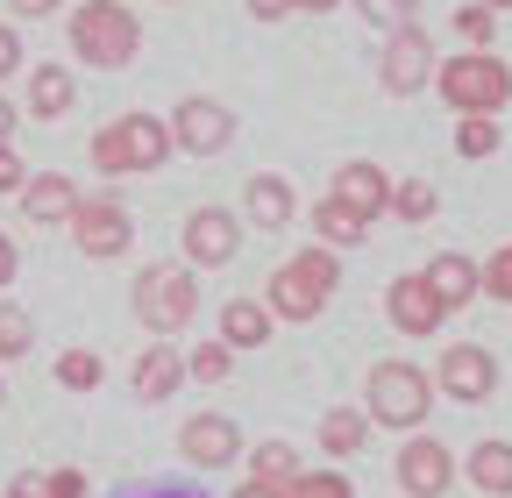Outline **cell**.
I'll return each instance as SVG.
<instances>
[{
	"label": "cell",
	"mask_w": 512,
	"mask_h": 498,
	"mask_svg": "<svg viewBox=\"0 0 512 498\" xmlns=\"http://www.w3.org/2000/svg\"><path fill=\"white\" fill-rule=\"evenodd\" d=\"M335 285H342V257H335V249H320V242H306V249H292V257L271 271L264 306H271V321L306 328V321H320V314H328Z\"/></svg>",
	"instance_id": "6da1fadb"
},
{
	"label": "cell",
	"mask_w": 512,
	"mask_h": 498,
	"mask_svg": "<svg viewBox=\"0 0 512 498\" xmlns=\"http://www.w3.org/2000/svg\"><path fill=\"white\" fill-rule=\"evenodd\" d=\"M363 413H370V427L420 434L427 413H434V370H420V363H406V356L370 363V378H363Z\"/></svg>",
	"instance_id": "7a4b0ae2"
},
{
	"label": "cell",
	"mask_w": 512,
	"mask_h": 498,
	"mask_svg": "<svg viewBox=\"0 0 512 498\" xmlns=\"http://www.w3.org/2000/svg\"><path fill=\"white\" fill-rule=\"evenodd\" d=\"M434 93H441V107L448 114H505L512 107V65L498 50H456V57H441L434 65Z\"/></svg>",
	"instance_id": "3957f363"
},
{
	"label": "cell",
	"mask_w": 512,
	"mask_h": 498,
	"mask_svg": "<svg viewBox=\"0 0 512 498\" xmlns=\"http://www.w3.org/2000/svg\"><path fill=\"white\" fill-rule=\"evenodd\" d=\"M64 36H72V57L93 65V72H121V65H136V50H143V22H136L128 0H86V8H72Z\"/></svg>",
	"instance_id": "277c9868"
},
{
	"label": "cell",
	"mask_w": 512,
	"mask_h": 498,
	"mask_svg": "<svg viewBox=\"0 0 512 498\" xmlns=\"http://www.w3.org/2000/svg\"><path fill=\"white\" fill-rule=\"evenodd\" d=\"M178 157V143H171V121H157V114H114L107 129H93V164H100V178H136V171H157V164H171Z\"/></svg>",
	"instance_id": "5b68a950"
},
{
	"label": "cell",
	"mask_w": 512,
	"mask_h": 498,
	"mask_svg": "<svg viewBox=\"0 0 512 498\" xmlns=\"http://www.w3.org/2000/svg\"><path fill=\"white\" fill-rule=\"evenodd\" d=\"M128 306H136V321L157 342H171L178 328H192V314H200V271L192 264H150V271H136Z\"/></svg>",
	"instance_id": "8992f818"
},
{
	"label": "cell",
	"mask_w": 512,
	"mask_h": 498,
	"mask_svg": "<svg viewBox=\"0 0 512 498\" xmlns=\"http://www.w3.org/2000/svg\"><path fill=\"white\" fill-rule=\"evenodd\" d=\"M434 36L420 29V22H406V29H392L384 36V50H377V86L392 93V100H413V93H427L434 86Z\"/></svg>",
	"instance_id": "52a82bcc"
},
{
	"label": "cell",
	"mask_w": 512,
	"mask_h": 498,
	"mask_svg": "<svg viewBox=\"0 0 512 498\" xmlns=\"http://www.w3.org/2000/svg\"><path fill=\"white\" fill-rule=\"evenodd\" d=\"M171 143H178V157H221L235 143V107L214 93H185L171 107Z\"/></svg>",
	"instance_id": "ba28073f"
},
{
	"label": "cell",
	"mask_w": 512,
	"mask_h": 498,
	"mask_svg": "<svg viewBox=\"0 0 512 498\" xmlns=\"http://www.w3.org/2000/svg\"><path fill=\"white\" fill-rule=\"evenodd\" d=\"M72 242H79V257H93V264H114V257H128L136 249V214H128L121 200H79V214H72Z\"/></svg>",
	"instance_id": "9c48e42d"
},
{
	"label": "cell",
	"mask_w": 512,
	"mask_h": 498,
	"mask_svg": "<svg viewBox=\"0 0 512 498\" xmlns=\"http://www.w3.org/2000/svg\"><path fill=\"white\" fill-rule=\"evenodd\" d=\"M434 392H448L456 406H484L498 392V356L484 342H448L434 363Z\"/></svg>",
	"instance_id": "30bf717a"
},
{
	"label": "cell",
	"mask_w": 512,
	"mask_h": 498,
	"mask_svg": "<svg viewBox=\"0 0 512 498\" xmlns=\"http://www.w3.org/2000/svg\"><path fill=\"white\" fill-rule=\"evenodd\" d=\"M178 249H185L192 271L235 264V249H242V214H228V207H192L185 228H178Z\"/></svg>",
	"instance_id": "8fae6325"
},
{
	"label": "cell",
	"mask_w": 512,
	"mask_h": 498,
	"mask_svg": "<svg viewBox=\"0 0 512 498\" xmlns=\"http://www.w3.org/2000/svg\"><path fill=\"white\" fill-rule=\"evenodd\" d=\"M392 477H399V498H441L448 484H456V449L434 442V434H406Z\"/></svg>",
	"instance_id": "7c38bea8"
},
{
	"label": "cell",
	"mask_w": 512,
	"mask_h": 498,
	"mask_svg": "<svg viewBox=\"0 0 512 498\" xmlns=\"http://www.w3.org/2000/svg\"><path fill=\"white\" fill-rule=\"evenodd\" d=\"M178 456H185L192 470H228V463L242 456V427H235L228 413H192V420L178 427Z\"/></svg>",
	"instance_id": "4fadbf2b"
},
{
	"label": "cell",
	"mask_w": 512,
	"mask_h": 498,
	"mask_svg": "<svg viewBox=\"0 0 512 498\" xmlns=\"http://www.w3.org/2000/svg\"><path fill=\"white\" fill-rule=\"evenodd\" d=\"M384 314H392V328H399V335H441L448 306L434 299L427 271H406V278H392V285H384Z\"/></svg>",
	"instance_id": "5bb4252c"
},
{
	"label": "cell",
	"mask_w": 512,
	"mask_h": 498,
	"mask_svg": "<svg viewBox=\"0 0 512 498\" xmlns=\"http://www.w3.org/2000/svg\"><path fill=\"white\" fill-rule=\"evenodd\" d=\"M328 200H342V207L363 214V221H377V214H392V178H384L370 157H349V164H335V178H328Z\"/></svg>",
	"instance_id": "9a60e30c"
},
{
	"label": "cell",
	"mask_w": 512,
	"mask_h": 498,
	"mask_svg": "<svg viewBox=\"0 0 512 498\" xmlns=\"http://www.w3.org/2000/svg\"><path fill=\"white\" fill-rule=\"evenodd\" d=\"M22 214L36 221V228H72V214H79V185L72 178H64V171H29V185H22Z\"/></svg>",
	"instance_id": "2e32d148"
},
{
	"label": "cell",
	"mask_w": 512,
	"mask_h": 498,
	"mask_svg": "<svg viewBox=\"0 0 512 498\" xmlns=\"http://www.w3.org/2000/svg\"><path fill=\"white\" fill-rule=\"evenodd\" d=\"M178 385H192V378H185V349H178V342H150V349L136 356V370H128V392H136L143 406H164Z\"/></svg>",
	"instance_id": "e0dca14e"
},
{
	"label": "cell",
	"mask_w": 512,
	"mask_h": 498,
	"mask_svg": "<svg viewBox=\"0 0 512 498\" xmlns=\"http://www.w3.org/2000/svg\"><path fill=\"white\" fill-rule=\"evenodd\" d=\"M242 214H249L256 228H292V221H299V193H292V178L256 171V178L242 185Z\"/></svg>",
	"instance_id": "ac0fdd59"
},
{
	"label": "cell",
	"mask_w": 512,
	"mask_h": 498,
	"mask_svg": "<svg viewBox=\"0 0 512 498\" xmlns=\"http://www.w3.org/2000/svg\"><path fill=\"white\" fill-rule=\"evenodd\" d=\"M427 285H434V299L456 314V306H470V299H484V264L477 257H463V249H441V257L427 264Z\"/></svg>",
	"instance_id": "d6986e66"
},
{
	"label": "cell",
	"mask_w": 512,
	"mask_h": 498,
	"mask_svg": "<svg viewBox=\"0 0 512 498\" xmlns=\"http://www.w3.org/2000/svg\"><path fill=\"white\" fill-rule=\"evenodd\" d=\"M214 335H221V342H228V349L242 356V349H264V342L278 335V321H271V306H264V299H228V306H221V328H214Z\"/></svg>",
	"instance_id": "ffe728a7"
},
{
	"label": "cell",
	"mask_w": 512,
	"mask_h": 498,
	"mask_svg": "<svg viewBox=\"0 0 512 498\" xmlns=\"http://www.w3.org/2000/svg\"><path fill=\"white\" fill-rule=\"evenodd\" d=\"M463 477H470V491H484V498H512V442H470V456H463Z\"/></svg>",
	"instance_id": "44dd1931"
},
{
	"label": "cell",
	"mask_w": 512,
	"mask_h": 498,
	"mask_svg": "<svg viewBox=\"0 0 512 498\" xmlns=\"http://www.w3.org/2000/svg\"><path fill=\"white\" fill-rule=\"evenodd\" d=\"M72 100H79V79L64 72V65H36V72H29L22 107H29L36 121H64V114H72Z\"/></svg>",
	"instance_id": "7402d4cb"
},
{
	"label": "cell",
	"mask_w": 512,
	"mask_h": 498,
	"mask_svg": "<svg viewBox=\"0 0 512 498\" xmlns=\"http://www.w3.org/2000/svg\"><path fill=\"white\" fill-rule=\"evenodd\" d=\"M320 449H328L335 463H356L370 449V413L363 406H328L320 413Z\"/></svg>",
	"instance_id": "603a6c76"
},
{
	"label": "cell",
	"mask_w": 512,
	"mask_h": 498,
	"mask_svg": "<svg viewBox=\"0 0 512 498\" xmlns=\"http://www.w3.org/2000/svg\"><path fill=\"white\" fill-rule=\"evenodd\" d=\"M306 221H313V242H320V249H335V257H342V249H363V242H370V221H363V214H349L342 200L306 207Z\"/></svg>",
	"instance_id": "cb8c5ba5"
},
{
	"label": "cell",
	"mask_w": 512,
	"mask_h": 498,
	"mask_svg": "<svg viewBox=\"0 0 512 498\" xmlns=\"http://www.w3.org/2000/svg\"><path fill=\"white\" fill-rule=\"evenodd\" d=\"M242 456H249V484H271V491H285V484L306 470L292 442H256V449H242Z\"/></svg>",
	"instance_id": "d4e9b609"
},
{
	"label": "cell",
	"mask_w": 512,
	"mask_h": 498,
	"mask_svg": "<svg viewBox=\"0 0 512 498\" xmlns=\"http://www.w3.org/2000/svg\"><path fill=\"white\" fill-rule=\"evenodd\" d=\"M434 207H441V193L427 178H392V221L420 228V221H434Z\"/></svg>",
	"instance_id": "484cf974"
},
{
	"label": "cell",
	"mask_w": 512,
	"mask_h": 498,
	"mask_svg": "<svg viewBox=\"0 0 512 498\" xmlns=\"http://www.w3.org/2000/svg\"><path fill=\"white\" fill-rule=\"evenodd\" d=\"M498 143H505V129H498L491 114H463V121H456V157L477 164V157H498Z\"/></svg>",
	"instance_id": "4316f807"
},
{
	"label": "cell",
	"mask_w": 512,
	"mask_h": 498,
	"mask_svg": "<svg viewBox=\"0 0 512 498\" xmlns=\"http://www.w3.org/2000/svg\"><path fill=\"white\" fill-rule=\"evenodd\" d=\"M228 370H235V349H228L221 335L200 342V349H185V378H192V385H221Z\"/></svg>",
	"instance_id": "83f0119b"
},
{
	"label": "cell",
	"mask_w": 512,
	"mask_h": 498,
	"mask_svg": "<svg viewBox=\"0 0 512 498\" xmlns=\"http://www.w3.org/2000/svg\"><path fill=\"white\" fill-rule=\"evenodd\" d=\"M100 378H107L100 349H64V356H57V385H64V392H93Z\"/></svg>",
	"instance_id": "f1b7e54d"
},
{
	"label": "cell",
	"mask_w": 512,
	"mask_h": 498,
	"mask_svg": "<svg viewBox=\"0 0 512 498\" xmlns=\"http://www.w3.org/2000/svg\"><path fill=\"white\" fill-rule=\"evenodd\" d=\"M448 29H456V43H463V50H491L498 15L484 8V0H470V8H456V15H448Z\"/></svg>",
	"instance_id": "f546056e"
},
{
	"label": "cell",
	"mask_w": 512,
	"mask_h": 498,
	"mask_svg": "<svg viewBox=\"0 0 512 498\" xmlns=\"http://www.w3.org/2000/svg\"><path fill=\"white\" fill-rule=\"evenodd\" d=\"M278 498H356V484H349L342 470H299Z\"/></svg>",
	"instance_id": "4dcf8cb0"
},
{
	"label": "cell",
	"mask_w": 512,
	"mask_h": 498,
	"mask_svg": "<svg viewBox=\"0 0 512 498\" xmlns=\"http://www.w3.org/2000/svg\"><path fill=\"white\" fill-rule=\"evenodd\" d=\"M349 8H356L370 29H384V36L406 29V22H420V0H349Z\"/></svg>",
	"instance_id": "1f68e13d"
},
{
	"label": "cell",
	"mask_w": 512,
	"mask_h": 498,
	"mask_svg": "<svg viewBox=\"0 0 512 498\" xmlns=\"http://www.w3.org/2000/svg\"><path fill=\"white\" fill-rule=\"evenodd\" d=\"M29 342H36V321L8 299V306H0V356H29Z\"/></svg>",
	"instance_id": "d6a6232c"
},
{
	"label": "cell",
	"mask_w": 512,
	"mask_h": 498,
	"mask_svg": "<svg viewBox=\"0 0 512 498\" xmlns=\"http://www.w3.org/2000/svg\"><path fill=\"white\" fill-rule=\"evenodd\" d=\"M484 299L512 306V242H505V249H491V257H484Z\"/></svg>",
	"instance_id": "836d02e7"
},
{
	"label": "cell",
	"mask_w": 512,
	"mask_h": 498,
	"mask_svg": "<svg viewBox=\"0 0 512 498\" xmlns=\"http://www.w3.org/2000/svg\"><path fill=\"white\" fill-rule=\"evenodd\" d=\"M43 491H50V498H86L93 484H86V470L64 463V470H43Z\"/></svg>",
	"instance_id": "e575fe53"
},
{
	"label": "cell",
	"mask_w": 512,
	"mask_h": 498,
	"mask_svg": "<svg viewBox=\"0 0 512 498\" xmlns=\"http://www.w3.org/2000/svg\"><path fill=\"white\" fill-rule=\"evenodd\" d=\"M29 185V164L15 157V143H0V193H22Z\"/></svg>",
	"instance_id": "d590c367"
},
{
	"label": "cell",
	"mask_w": 512,
	"mask_h": 498,
	"mask_svg": "<svg viewBox=\"0 0 512 498\" xmlns=\"http://www.w3.org/2000/svg\"><path fill=\"white\" fill-rule=\"evenodd\" d=\"M22 72V36H15V22H0V79H15Z\"/></svg>",
	"instance_id": "8d00e7d4"
},
{
	"label": "cell",
	"mask_w": 512,
	"mask_h": 498,
	"mask_svg": "<svg viewBox=\"0 0 512 498\" xmlns=\"http://www.w3.org/2000/svg\"><path fill=\"white\" fill-rule=\"evenodd\" d=\"M121 498H207V491H192V484H143V491H121Z\"/></svg>",
	"instance_id": "74e56055"
},
{
	"label": "cell",
	"mask_w": 512,
	"mask_h": 498,
	"mask_svg": "<svg viewBox=\"0 0 512 498\" xmlns=\"http://www.w3.org/2000/svg\"><path fill=\"white\" fill-rule=\"evenodd\" d=\"M8 8H15V22H43V15L64 8V0H8Z\"/></svg>",
	"instance_id": "f35d334b"
},
{
	"label": "cell",
	"mask_w": 512,
	"mask_h": 498,
	"mask_svg": "<svg viewBox=\"0 0 512 498\" xmlns=\"http://www.w3.org/2000/svg\"><path fill=\"white\" fill-rule=\"evenodd\" d=\"M15 271H22V249H15V235H0V285H15Z\"/></svg>",
	"instance_id": "ab89813d"
},
{
	"label": "cell",
	"mask_w": 512,
	"mask_h": 498,
	"mask_svg": "<svg viewBox=\"0 0 512 498\" xmlns=\"http://www.w3.org/2000/svg\"><path fill=\"white\" fill-rule=\"evenodd\" d=\"M249 15H256V22H285V15H299V8H292V0H249Z\"/></svg>",
	"instance_id": "60d3db41"
},
{
	"label": "cell",
	"mask_w": 512,
	"mask_h": 498,
	"mask_svg": "<svg viewBox=\"0 0 512 498\" xmlns=\"http://www.w3.org/2000/svg\"><path fill=\"white\" fill-rule=\"evenodd\" d=\"M8 498H50V491H43V470H22V477L8 484Z\"/></svg>",
	"instance_id": "b9f144b4"
},
{
	"label": "cell",
	"mask_w": 512,
	"mask_h": 498,
	"mask_svg": "<svg viewBox=\"0 0 512 498\" xmlns=\"http://www.w3.org/2000/svg\"><path fill=\"white\" fill-rule=\"evenodd\" d=\"M15 121H22V114H15V100H0V143L15 136Z\"/></svg>",
	"instance_id": "7bdbcfd3"
},
{
	"label": "cell",
	"mask_w": 512,
	"mask_h": 498,
	"mask_svg": "<svg viewBox=\"0 0 512 498\" xmlns=\"http://www.w3.org/2000/svg\"><path fill=\"white\" fill-rule=\"evenodd\" d=\"M299 15H328V8H342V0H292Z\"/></svg>",
	"instance_id": "ee69618b"
},
{
	"label": "cell",
	"mask_w": 512,
	"mask_h": 498,
	"mask_svg": "<svg viewBox=\"0 0 512 498\" xmlns=\"http://www.w3.org/2000/svg\"><path fill=\"white\" fill-rule=\"evenodd\" d=\"M235 498H278L271 484H235Z\"/></svg>",
	"instance_id": "f6af8a7d"
},
{
	"label": "cell",
	"mask_w": 512,
	"mask_h": 498,
	"mask_svg": "<svg viewBox=\"0 0 512 498\" xmlns=\"http://www.w3.org/2000/svg\"><path fill=\"white\" fill-rule=\"evenodd\" d=\"M484 8H491V15H505V8H512V0H484Z\"/></svg>",
	"instance_id": "bcb514c9"
},
{
	"label": "cell",
	"mask_w": 512,
	"mask_h": 498,
	"mask_svg": "<svg viewBox=\"0 0 512 498\" xmlns=\"http://www.w3.org/2000/svg\"><path fill=\"white\" fill-rule=\"evenodd\" d=\"M0 399H8V392H0Z\"/></svg>",
	"instance_id": "7dc6e473"
},
{
	"label": "cell",
	"mask_w": 512,
	"mask_h": 498,
	"mask_svg": "<svg viewBox=\"0 0 512 498\" xmlns=\"http://www.w3.org/2000/svg\"><path fill=\"white\" fill-rule=\"evenodd\" d=\"M164 8H171V0H164Z\"/></svg>",
	"instance_id": "c3c4849f"
}]
</instances>
